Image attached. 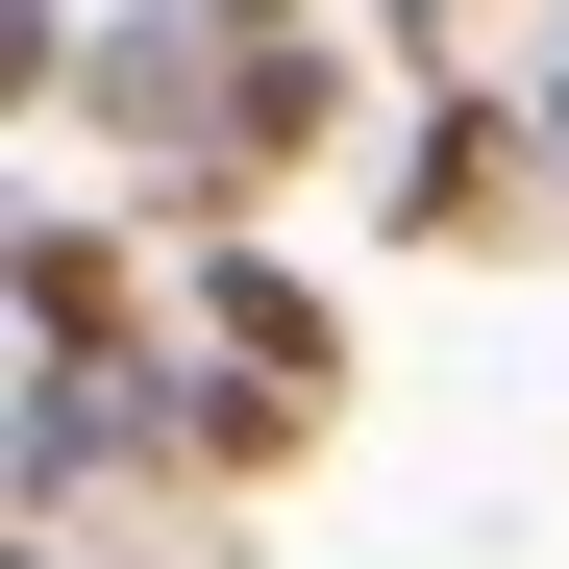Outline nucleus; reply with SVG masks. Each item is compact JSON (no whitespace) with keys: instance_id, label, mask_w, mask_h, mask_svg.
Returning <instances> with one entry per match:
<instances>
[{"instance_id":"f03ea898","label":"nucleus","mask_w":569,"mask_h":569,"mask_svg":"<svg viewBox=\"0 0 569 569\" xmlns=\"http://www.w3.org/2000/svg\"><path fill=\"white\" fill-rule=\"evenodd\" d=\"M496 199H520V124H496V100H446V149L397 173V223H496Z\"/></svg>"},{"instance_id":"7ed1b4c3","label":"nucleus","mask_w":569,"mask_h":569,"mask_svg":"<svg viewBox=\"0 0 569 569\" xmlns=\"http://www.w3.org/2000/svg\"><path fill=\"white\" fill-rule=\"evenodd\" d=\"M545 149H569V100H545Z\"/></svg>"},{"instance_id":"f257e3e1","label":"nucleus","mask_w":569,"mask_h":569,"mask_svg":"<svg viewBox=\"0 0 569 569\" xmlns=\"http://www.w3.org/2000/svg\"><path fill=\"white\" fill-rule=\"evenodd\" d=\"M223 347H248V371H272V397H322V371H347V322H322V298H298V272H223Z\"/></svg>"}]
</instances>
